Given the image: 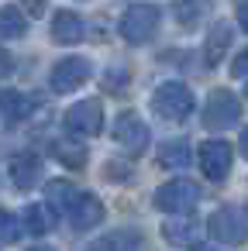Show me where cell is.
I'll list each match as a JSON object with an SVG mask.
<instances>
[{"mask_svg": "<svg viewBox=\"0 0 248 251\" xmlns=\"http://www.w3.org/2000/svg\"><path fill=\"white\" fill-rule=\"evenodd\" d=\"M45 196H49V203H52L55 210H69V206L76 203L80 189H76L73 182H66V179H55V182L45 186Z\"/></svg>", "mask_w": 248, "mask_h": 251, "instance_id": "obj_17", "label": "cell"}, {"mask_svg": "<svg viewBox=\"0 0 248 251\" xmlns=\"http://www.w3.org/2000/svg\"><path fill=\"white\" fill-rule=\"evenodd\" d=\"M245 97H248V86H245Z\"/></svg>", "mask_w": 248, "mask_h": 251, "instance_id": "obj_30", "label": "cell"}, {"mask_svg": "<svg viewBox=\"0 0 248 251\" xmlns=\"http://www.w3.org/2000/svg\"><path fill=\"white\" fill-rule=\"evenodd\" d=\"M66 127L73 134H100L104 127V107L100 100H80L66 110Z\"/></svg>", "mask_w": 248, "mask_h": 251, "instance_id": "obj_8", "label": "cell"}, {"mask_svg": "<svg viewBox=\"0 0 248 251\" xmlns=\"http://www.w3.org/2000/svg\"><path fill=\"white\" fill-rule=\"evenodd\" d=\"M207 230H210V237L220 241V244H241V241L248 237V213H245L241 206H220V210L210 213Z\"/></svg>", "mask_w": 248, "mask_h": 251, "instance_id": "obj_1", "label": "cell"}, {"mask_svg": "<svg viewBox=\"0 0 248 251\" xmlns=\"http://www.w3.org/2000/svg\"><path fill=\"white\" fill-rule=\"evenodd\" d=\"M107 176L110 179H124V165H107Z\"/></svg>", "mask_w": 248, "mask_h": 251, "instance_id": "obj_27", "label": "cell"}, {"mask_svg": "<svg viewBox=\"0 0 248 251\" xmlns=\"http://www.w3.org/2000/svg\"><path fill=\"white\" fill-rule=\"evenodd\" d=\"M196 203H200V189L190 179H172L155 189V206L165 213H190Z\"/></svg>", "mask_w": 248, "mask_h": 251, "instance_id": "obj_4", "label": "cell"}, {"mask_svg": "<svg viewBox=\"0 0 248 251\" xmlns=\"http://www.w3.org/2000/svg\"><path fill=\"white\" fill-rule=\"evenodd\" d=\"M238 117H241V107H238L234 93H231V90H214L210 100H207V107H203V127L224 131V127H231Z\"/></svg>", "mask_w": 248, "mask_h": 251, "instance_id": "obj_5", "label": "cell"}, {"mask_svg": "<svg viewBox=\"0 0 248 251\" xmlns=\"http://www.w3.org/2000/svg\"><path fill=\"white\" fill-rule=\"evenodd\" d=\"M152 110L165 121H183L193 110V93L183 83H162L152 97Z\"/></svg>", "mask_w": 248, "mask_h": 251, "instance_id": "obj_2", "label": "cell"}, {"mask_svg": "<svg viewBox=\"0 0 248 251\" xmlns=\"http://www.w3.org/2000/svg\"><path fill=\"white\" fill-rule=\"evenodd\" d=\"M21 4L28 7V14L38 18V14H45V4H49V0H21Z\"/></svg>", "mask_w": 248, "mask_h": 251, "instance_id": "obj_25", "label": "cell"}, {"mask_svg": "<svg viewBox=\"0 0 248 251\" xmlns=\"http://www.w3.org/2000/svg\"><path fill=\"white\" fill-rule=\"evenodd\" d=\"M69 220L76 230H86V227H97L104 220V203L93 196V193H80L76 203L69 206Z\"/></svg>", "mask_w": 248, "mask_h": 251, "instance_id": "obj_10", "label": "cell"}, {"mask_svg": "<svg viewBox=\"0 0 248 251\" xmlns=\"http://www.w3.org/2000/svg\"><path fill=\"white\" fill-rule=\"evenodd\" d=\"M241 155H245V158H248V127H245V131H241Z\"/></svg>", "mask_w": 248, "mask_h": 251, "instance_id": "obj_29", "label": "cell"}, {"mask_svg": "<svg viewBox=\"0 0 248 251\" xmlns=\"http://www.w3.org/2000/svg\"><path fill=\"white\" fill-rule=\"evenodd\" d=\"M21 230H25V224H21L14 213H4V210H0V241H4V244H14V241L21 237Z\"/></svg>", "mask_w": 248, "mask_h": 251, "instance_id": "obj_22", "label": "cell"}, {"mask_svg": "<svg viewBox=\"0 0 248 251\" xmlns=\"http://www.w3.org/2000/svg\"><path fill=\"white\" fill-rule=\"evenodd\" d=\"M231 73H234V76H248V49L238 55V62L231 66Z\"/></svg>", "mask_w": 248, "mask_h": 251, "instance_id": "obj_24", "label": "cell"}, {"mask_svg": "<svg viewBox=\"0 0 248 251\" xmlns=\"http://www.w3.org/2000/svg\"><path fill=\"white\" fill-rule=\"evenodd\" d=\"M28 31V21L18 7H0V42L7 38H21Z\"/></svg>", "mask_w": 248, "mask_h": 251, "instance_id": "obj_16", "label": "cell"}, {"mask_svg": "<svg viewBox=\"0 0 248 251\" xmlns=\"http://www.w3.org/2000/svg\"><path fill=\"white\" fill-rule=\"evenodd\" d=\"M52 155H55L66 169H83V165H86V145H76V141H66V138L52 141Z\"/></svg>", "mask_w": 248, "mask_h": 251, "instance_id": "obj_15", "label": "cell"}, {"mask_svg": "<svg viewBox=\"0 0 248 251\" xmlns=\"http://www.w3.org/2000/svg\"><path fill=\"white\" fill-rule=\"evenodd\" d=\"M231 28L227 25H214L210 28V35H207V45H203V59H207V66H217L220 59H224V52H227V45H231Z\"/></svg>", "mask_w": 248, "mask_h": 251, "instance_id": "obj_14", "label": "cell"}, {"mask_svg": "<svg viewBox=\"0 0 248 251\" xmlns=\"http://www.w3.org/2000/svg\"><path fill=\"white\" fill-rule=\"evenodd\" d=\"M200 169L214 182L227 179V172H231V145L227 141H203L200 145Z\"/></svg>", "mask_w": 248, "mask_h": 251, "instance_id": "obj_9", "label": "cell"}, {"mask_svg": "<svg viewBox=\"0 0 248 251\" xmlns=\"http://www.w3.org/2000/svg\"><path fill=\"white\" fill-rule=\"evenodd\" d=\"M190 162V145L186 141H165L162 148H159V165H165V169H183Z\"/></svg>", "mask_w": 248, "mask_h": 251, "instance_id": "obj_18", "label": "cell"}, {"mask_svg": "<svg viewBox=\"0 0 248 251\" xmlns=\"http://www.w3.org/2000/svg\"><path fill=\"white\" fill-rule=\"evenodd\" d=\"M11 69H14V62H11V55H7L4 49H0V79H4V76H11Z\"/></svg>", "mask_w": 248, "mask_h": 251, "instance_id": "obj_26", "label": "cell"}, {"mask_svg": "<svg viewBox=\"0 0 248 251\" xmlns=\"http://www.w3.org/2000/svg\"><path fill=\"white\" fill-rule=\"evenodd\" d=\"M238 25L248 31V4H245V7H238Z\"/></svg>", "mask_w": 248, "mask_h": 251, "instance_id": "obj_28", "label": "cell"}, {"mask_svg": "<svg viewBox=\"0 0 248 251\" xmlns=\"http://www.w3.org/2000/svg\"><path fill=\"white\" fill-rule=\"evenodd\" d=\"M83 21L73 14V11H62V14H55V21H52V38L59 42V45H76V42H83Z\"/></svg>", "mask_w": 248, "mask_h": 251, "instance_id": "obj_13", "label": "cell"}, {"mask_svg": "<svg viewBox=\"0 0 248 251\" xmlns=\"http://www.w3.org/2000/svg\"><path fill=\"white\" fill-rule=\"evenodd\" d=\"M162 234H165L169 244H193L196 241V224L193 220H169L162 227Z\"/></svg>", "mask_w": 248, "mask_h": 251, "instance_id": "obj_20", "label": "cell"}, {"mask_svg": "<svg viewBox=\"0 0 248 251\" xmlns=\"http://www.w3.org/2000/svg\"><path fill=\"white\" fill-rule=\"evenodd\" d=\"M38 179H42V158L38 155H18L11 162V182L18 189H31V186H38Z\"/></svg>", "mask_w": 248, "mask_h": 251, "instance_id": "obj_11", "label": "cell"}, {"mask_svg": "<svg viewBox=\"0 0 248 251\" xmlns=\"http://www.w3.org/2000/svg\"><path fill=\"white\" fill-rule=\"evenodd\" d=\"M200 18V4L196 0H176V21L179 25H193Z\"/></svg>", "mask_w": 248, "mask_h": 251, "instance_id": "obj_23", "label": "cell"}, {"mask_svg": "<svg viewBox=\"0 0 248 251\" xmlns=\"http://www.w3.org/2000/svg\"><path fill=\"white\" fill-rule=\"evenodd\" d=\"M90 73H93L90 62L80 59V55H73V59H59L55 69H52V76H49V83H52L55 93H73V90H80V86L90 79Z\"/></svg>", "mask_w": 248, "mask_h": 251, "instance_id": "obj_6", "label": "cell"}, {"mask_svg": "<svg viewBox=\"0 0 248 251\" xmlns=\"http://www.w3.org/2000/svg\"><path fill=\"white\" fill-rule=\"evenodd\" d=\"M21 224H25V230H31V234H45V230H52V213H49V206L31 203V206L25 210Z\"/></svg>", "mask_w": 248, "mask_h": 251, "instance_id": "obj_19", "label": "cell"}, {"mask_svg": "<svg viewBox=\"0 0 248 251\" xmlns=\"http://www.w3.org/2000/svg\"><path fill=\"white\" fill-rule=\"evenodd\" d=\"M31 110H35V100L28 93H18V90H4V93H0V114L7 117V124L25 121Z\"/></svg>", "mask_w": 248, "mask_h": 251, "instance_id": "obj_12", "label": "cell"}, {"mask_svg": "<svg viewBox=\"0 0 248 251\" xmlns=\"http://www.w3.org/2000/svg\"><path fill=\"white\" fill-rule=\"evenodd\" d=\"M148 124L138 117V114H121L117 121H114V141L124 148V151H131V155H141L145 148H148Z\"/></svg>", "mask_w": 248, "mask_h": 251, "instance_id": "obj_7", "label": "cell"}, {"mask_svg": "<svg viewBox=\"0 0 248 251\" xmlns=\"http://www.w3.org/2000/svg\"><path fill=\"white\" fill-rule=\"evenodd\" d=\"M145 237L138 230H114V234H104L100 241H93V248H141Z\"/></svg>", "mask_w": 248, "mask_h": 251, "instance_id": "obj_21", "label": "cell"}, {"mask_svg": "<svg viewBox=\"0 0 248 251\" xmlns=\"http://www.w3.org/2000/svg\"><path fill=\"white\" fill-rule=\"evenodd\" d=\"M155 28H159V7H152V4H135L121 18V35L131 45H145L155 35Z\"/></svg>", "mask_w": 248, "mask_h": 251, "instance_id": "obj_3", "label": "cell"}]
</instances>
